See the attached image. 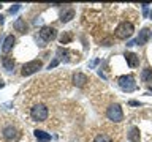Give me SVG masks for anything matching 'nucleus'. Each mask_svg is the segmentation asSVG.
Listing matches in <instances>:
<instances>
[{"instance_id": "b1692460", "label": "nucleus", "mask_w": 152, "mask_h": 142, "mask_svg": "<svg viewBox=\"0 0 152 142\" xmlns=\"http://www.w3.org/2000/svg\"><path fill=\"white\" fill-rule=\"evenodd\" d=\"M3 85H5V84H3V79H2V78H0V88H2V87H3Z\"/></svg>"}, {"instance_id": "dca6fc26", "label": "nucleus", "mask_w": 152, "mask_h": 142, "mask_svg": "<svg viewBox=\"0 0 152 142\" xmlns=\"http://www.w3.org/2000/svg\"><path fill=\"white\" fill-rule=\"evenodd\" d=\"M141 80L142 82H149V80H152V68H144L142 70V73H141Z\"/></svg>"}, {"instance_id": "a878e982", "label": "nucleus", "mask_w": 152, "mask_h": 142, "mask_svg": "<svg viewBox=\"0 0 152 142\" xmlns=\"http://www.w3.org/2000/svg\"><path fill=\"white\" fill-rule=\"evenodd\" d=\"M151 19H152V11H151Z\"/></svg>"}, {"instance_id": "aec40b11", "label": "nucleus", "mask_w": 152, "mask_h": 142, "mask_svg": "<svg viewBox=\"0 0 152 142\" xmlns=\"http://www.w3.org/2000/svg\"><path fill=\"white\" fill-rule=\"evenodd\" d=\"M19 8H21V5H14L13 8H10V13H11V14H13V13H18Z\"/></svg>"}, {"instance_id": "39448f33", "label": "nucleus", "mask_w": 152, "mask_h": 142, "mask_svg": "<svg viewBox=\"0 0 152 142\" xmlns=\"http://www.w3.org/2000/svg\"><path fill=\"white\" fill-rule=\"evenodd\" d=\"M41 68H43L41 60H32V62H27V63L22 66L21 74H22V76H30V74H33V73H37V71H40Z\"/></svg>"}, {"instance_id": "4be33fe9", "label": "nucleus", "mask_w": 152, "mask_h": 142, "mask_svg": "<svg viewBox=\"0 0 152 142\" xmlns=\"http://www.w3.org/2000/svg\"><path fill=\"white\" fill-rule=\"evenodd\" d=\"M141 7H142V13H144V16H146L147 14V7H149V5H141Z\"/></svg>"}, {"instance_id": "7ed1b4c3", "label": "nucleus", "mask_w": 152, "mask_h": 142, "mask_svg": "<svg viewBox=\"0 0 152 142\" xmlns=\"http://www.w3.org/2000/svg\"><path fill=\"white\" fill-rule=\"evenodd\" d=\"M119 82V87H121L124 92H135V90L138 88V85L135 82V79H133V76H121V78L117 79Z\"/></svg>"}, {"instance_id": "f257e3e1", "label": "nucleus", "mask_w": 152, "mask_h": 142, "mask_svg": "<svg viewBox=\"0 0 152 142\" xmlns=\"http://www.w3.org/2000/svg\"><path fill=\"white\" fill-rule=\"evenodd\" d=\"M133 32H135L133 24L124 21V22H121L116 27V32H114V33H116V36L119 38V40H127V38H130L133 35Z\"/></svg>"}, {"instance_id": "cd10ccee", "label": "nucleus", "mask_w": 152, "mask_h": 142, "mask_svg": "<svg viewBox=\"0 0 152 142\" xmlns=\"http://www.w3.org/2000/svg\"><path fill=\"white\" fill-rule=\"evenodd\" d=\"M0 7H2V5H0Z\"/></svg>"}, {"instance_id": "5701e85b", "label": "nucleus", "mask_w": 152, "mask_h": 142, "mask_svg": "<svg viewBox=\"0 0 152 142\" xmlns=\"http://www.w3.org/2000/svg\"><path fill=\"white\" fill-rule=\"evenodd\" d=\"M57 63H59V60H54L52 63H49V70H51V68H54V66H56Z\"/></svg>"}, {"instance_id": "9d476101", "label": "nucleus", "mask_w": 152, "mask_h": 142, "mask_svg": "<svg viewBox=\"0 0 152 142\" xmlns=\"http://www.w3.org/2000/svg\"><path fill=\"white\" fill-rule=\"evenodd\" d=\"M125 60L130 68H136L138 65H140V57H138L135 52H127L125 54Z\"/></svg>"}, {"instance_id": "4468645a", "label": "nucleus", "mask_w": 152, "mask_h": 142, "mask_svg": "<svg viewBox=\"0 0 152 142\" xmlns=\"http://www.w3.org/2000/svg\"><path fill=\"white\" fill-rule=\"evenodd\" d=\"M13 27H14V30L19 32V33H26L27 32V24H26L24 19H16L14 24H13Z\"/></svg>"}, {"instance_id": "423d86ee", "label": "nucleus", "mask_w": 152, "mask_h": 142, "mask_svg": "<svg viewBox=\"0 0 152 142\" xmlns=\"http://www.w3.org/2000/svg\"><path fill=\"white\" fill-rule=\"evenodd\" d=\"M19 137H21V134H19V131L14 126H5L3 128V139L7 142H18Z\"/></svg>"}, {"instance_id": "2eb2a0df", "label": "nucleus", "mask_w": 152, "mask_h": 142, "mask_svg": "<svg viewBox=\"0 0 152 142\" xmlns=\"http://www.w3.org/2000/svg\"><path fill=\"white\" fill-rule=\"evenodd\" d=\"M128 141L132 142H140L141 141V136H140V130L136 126H133L130 131H128Z\"/></svg>"}, {"instance_id": "1a4fd4ad", "label": "nucleus", "mask_w": 152, "mask_h": 142, "mask_svg": "<svg viewBox=\"0 0 152 142\" xmlns=\"http://www.w3.org/2000/svg\"><path fill=\"white\" fill-rule=\"evenodd\" d=\"M87 82H89V79L84 73H75L73 74V84L76 85V87H84Z\"/></svg>"}, {"instance_id": "412c9836", "label": "nucleus", "mask_w": 152, "mask_h": 142, "mask_svg": "<svg viewBox=\"0 0 152 142\" xmlns=\"http://www.w3.org/2000/svg\"><path fill=\"white\" fill-rule=\"evenodd\" d=\"M128 104H130V106H141V103H140V101H130Z\"/></svg>"}, {"instance_id": "0eeeda50", "label": "nucleus", "mask_w": 152, "mask_h": 142, "mask_svg": "<svg viewBox=\"0 0 152 142\" xmlns=\"http://www.w3.org/2000/svg\"><path fill=\"white\" fill-rule=\"evenodd\" d=\"M56 36H57V30L54 27H49V25H46V27H41V30H40V38L45 43H49L52 40H56Z\"/></svg>"}, {"instance_id": "6ab92c4d", "label": "nucleus", "mask_w": 152, "mask_h": 142, "mask_svg": "<svg viewBox=\"0 0 152 142\" xmlns=\"http://www.w3.org/2000/svg\"><path fill=\"white\" fill-rule=\"evenodd\" d=\"M71 40H73V35H71V33H62V36H60V43L62 44H66V43H70Z\"/></svg>"}, {"instance_id": "f8f14e48", "label": "nucleus", "mask_w": 152, "mask_h": 142, "mask_svg": "<svg viewBox=\"0 0 152 142\" xmlns=\"http://www.w3.org/2000/svg\"><path fill=\"white\" fill-rule=\"evenodd\" d=\"M14 43H16V38H14L13 35H10V36H7V38H5V41H3L2 51H3V52H10V51L13 49Z\"/></svg>"}, {"instance_id": "f03ea898", "label": "nucleus", "mask_w": 152, "mask_h": 142, "mask_svg": "<svg viewBox=\"0 0 152 142\" xmlns=\"http://www.w3.org/2000/svg\"><path fill=\"white\" fill-rule=\"evenodd\" d=\"M48 107L45 104H35L32 109H30V115L35 122H45L48 118Z\"/></svg>"}, {"instance_id": "20e7f679", "label": "nucleus", "mask_w": 152, "mask_h": 142, "mask_svg": "<svg viewBox=\"0 0 152 142\" xmlns=\"http://www.w3.org/2000/svg\"><path fill=\"white\" fill-rule=\"evenodd\" d=\"M106 115L111 122H116V123L124 120V112H122V107L119 104H111L106 111Z\"/></svg>"}, {"instance_id": "bb28decb", "label": "nucleus", "mask_w": 152, "mask_h": 142, "mask_svg": "<svg viewBox=\"0 0 152 142\" xmlns=\"http://www.w3.org/2000/svg\"><path fill=\"white\" fill-rule=\"evenodd\" d=\"M151 38H152V33H151Z\"/></svg>"}, {"instance_id": "ddd939ff", "label": "nucleus", "mask_w": 152, "mask_h": 142, "mask_svg": "<svg viewBox=\"0 0 152 142\" xmlns=\"http://www.w3.org/2000/svg\"><path fill=\"white\" fill-rule=\"evenodd\" d=\"M33 133H35V137H37L38 142H51L49 133H46V131H43V130H35Z\"/></svg>"}, {"instance_id": "a211bd4d", "label": "nucleus", "mask_w": 152, "mask_h": 142, "mask_svg": "<svg viewBox=\"0 0 152 142\" xmlns=\"http://www.w3.org/2000/svg\"><path fill=\"white\" fill-rule=\"evenodd\" d=\"M94 142H113V139H111L108 134H98V136L94 139Z\"/></svg>"}, {"instance_id": "f3484780", "label": "nucleus", "mask_w": 152, "mask_h": 142, "mask_svg": "<svg viewBox=\"0 0 152 142\" xmlns=\"http://www.w3.org/2000/svg\"><path fill=\"white\" fill-rule=\"evenodd\" d=\"M2 63H3V66H5V70L11 71L13 66H14V60H13V57H3Z\"/></svg>"}, {"instance_id": "6e6552de", "label": "nucleus", "mask_w": 152, "mask_h": 142, "mask_svg": "<svg viewBox=\"0 0 152 142\" xmlns=\"http://www.w3.org/2000/svg\"><path fill=\"white\" fill-rule=\"evenodd\" d=\"M149 38H151V30H149L147 27H144V28L140 32V35L136 36L135 43H136L138 46H142V44H146V43L149 41Z\"/></svg>"}, {"instance_id": "9b49d317", "label": "nucleus", "mask_w": 152, "mask_h": 142, "mask_svg": "<svg viewBox=\"0 0 152 142\" xmlns=\"http://www.w3.org/2000/svg\"><path fill=\"white\" fill-rule=\"evenodd\" d=\"M73 17H75V9L73 8H65L64 11L60 13V21L62 22H70Z\"/></svg>"}, {"instance_id": "393cba45", "label": "nucleus", "mask_w": 152, "mask_h": 142, "mask_svg": "<svg viewBox=\"0 0 152 142\" xmlns=\"http://www.w3.org/2000/svg\"><path fill=\"white\" fill-rule=\"evenodd\" d=\"M149 90H151V92H152V84H151V85H149Z\"/></svg>"}]
</instances>
